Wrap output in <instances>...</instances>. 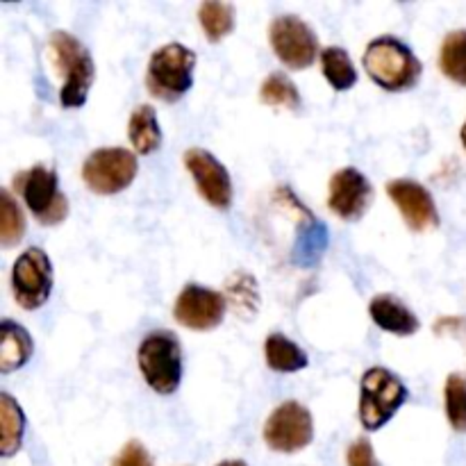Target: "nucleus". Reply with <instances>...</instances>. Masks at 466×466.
<instances>
[{"label": "nucleus", "mask_w": 466, "mask_h": 466, "mask_svg": "<svg viewBox=\"0 0 466 466\" xmlns=\"http://www.w3.org/2000/svg\"><path fill=\"white\" fill-rule=\"evenodd\" d=\"M200 25H203L208 41L217 44L223 36L235 30V7L230 3H218V0H208L198 9Z\"/></svg>", "instance_id": "20"}, {"label": "nucleus", "mask_w": 466, "mask_h": 466, "mask_svg": "<svg viewBox=\"0 0 466 466\" xmlns=\"http://www.w3.org/2000/svg\"><path fill=\"white\" fill-rule=\"evenodd\" d=\"M408 400V387L390 369L373 367L360 380V421L369 432L380 431Z\"/></svg>", "instance_id": "3"}, {"label": "nucleus", "mask_w": 466, "mask_h": 466, "mask_svg": "<svg viewBox=\"0 0 466 466\" xmlns=\"http://www.w3.org/2000/svg\"><path fill=\"white\" fill-rule=\"evenodd\" d=\"M25 235V218L9 191H0V244L12 248Z\"/></svg>", "instance_id": "24"}, {"label": "nucleus", "mask_w": 466, "mask_h": 466, "mask_svg": "<svg viewBox=\"0 0 466 466\" xmlns=\"http://www.w3.org/2000/svg\"><path fill=\"white\" fill-rule=\"evenodd\" d=\"M185 167L196 182L198 194L212 208L228 209L232 205V180L228 168L209 150L189 148L185 155Z\"/></svg>", "instance_id": "12"}, {"label": "nucleus", "mask_w": 466, "mask_h": 466, "mask_svg": "<svg viewBox=\"0 0 466 466\" xmlns=\"http://www.w3.org/2000/svg\"><path fill=\"white\" fill-rule=\"evenodd\" d=\"M137 171L139 164L127 148H98L82 164V180L94 194L112 196L127 189Z\"/></svg>", "instance_id": "7"}, {"label": "nucleus", "mask_w": 466, "mask_h": 466, "mask_svg": "<svg viewBox=\"0 0 466 466\" xmlns=\"http://www.w3.org/2000/svg\"><path fill=\"white\" fill-rule=\"evenodd\" d=\"M264 355H267L268 369L278 373H296L308 367L305 350L291 339H287L285 335H280V332H273V335L267 337Z\"/></svg>", "instance_id": "19"}, {"label": "nucleus", "mask_w": 466, "mask_h": 466, "mask_svg": "<svg viewBox=\"0 0 466 466\" xmlns=\"http://www.w3.org/2000/svg\"><path fill=\"white\" fill-rule=\"evenodd\" d=\"M14 185L41 226H59L68 217V200L59 191V177L53 168L36 164L30 171L18 173Z\"/></svg>", "instance_id": "6"}, {"label": "nucleus", "mask_w": 466, "mask_h": 466, "mask_svg": "<svg viewBox=\"0 0 466 466\" xmlns=\"http://www.w3.org/2000/svg\"><path fill=\"white\" fill-rule=\"evenodd\" d=\"M137 360L150 390L162 396L176 394L182 382V350L173 332L159 330L146 337Z\"/></svg>", "instance_id": "5"}, {"label": "nucleus", "mask_w": 466, "mask_h": 466, "mask_svg": "<svg viewBox=\"0 0 466 466\" xmlns=\"http://www.w3.org/2000/svg\"><path fill=\"white\" fill-rule=\"evenodd\" d=\"M312 412L299 400H285L268 414L264 423V441L276 453H299L312 444Z\"/></svg>", "instance_id": "8"}, {"label": "nucleus", "mask_w": 466, "mask_h": 466, "mask_svg": "<svg viewBox=\"0 0 466 466\" xmlns=\"http://www.w3.org/2000/svg\"><path fill=\"white\" fill-rule=\"evenodd\" d=\"M326 244H328L326 228H323V223H319L317 218L309 217L308 228H305L299 244H296V259H299L300 264L314 262V259H319L321 250L326 248Z\"/></svg>", "instance_id": "27"}, {"label": "nucleus", "mask_w": 466, "mask_h": 466, "mask_svg": "<svg viewBox=\"0 0 466 466\" xmlns=\"http://www.w3.org/2000/svg\"><path fill=\"white\" fill-rule=\"evenodd\" d=\"M321 68L326 80L335 86L337 91H349L358 82V71L350 62L349 53L339 46H330L321 53Z\"/></svg>", "instance_id": "21"}, {"label": "nucleus", "mask_w": 466, "mask_h": 466, "mask_svg": "<svg viewBox=\"0 0 466 466\" xmlns=\"http://www.w3.org/2000/svg\"><path fill=\"white\" fill-rule=\"evenodd\" d=\"M440 66L449 80L466 86V30L446 35L440 53Z\"/></svg>", "instance_id": "23"}, {"label": "nucleus", "mask_w": 466, "mask_h": 466, "mask_svg": "<svg viewBox=\"0 0 466 466\" xmlns=\"http://www.w3.org/2000/svg\"><path fill=\"white\" fill-rule=\"evenodd\" d=\"M446 417L455 432H466V376L451 373L444 390Z\"/></svg>", "instance_id": "26"}, {"label": "nucleus", "mask_w": 466, "mask_h": 466, "mask_svg": "<svg viewBox=\"0 0 466 466\" xmlns=\"http://www.w3.org/2000/svg\"><path fill=\"white\" fill-rule=\"evenodd\" d=\"M460 139H462V146H464V150H466V121H464V126H462V132H460Z\"/></svg>", "instance_id": "31"}, {"label": "nucleus", "mask_w": 466, "mask_h": 466, "mask_svg": "<svg viewBox=\"0 0 466 466\" xmlns=\"http://www.w3.org/2000/svg\"><path fill=\"white\" fill-rule=\"evenodd\" d=\"M364 68L369 77L385 91H408L421 77V62L408 44L396 36H378L364 50Z\"/></svg>", "instance_id": "2"}, {"label": "nucleus", "mask_w": 466, "mask_h": 466, "mask_svg": "<svg viewBox=\"0 0 466 466\" xmlns=\"http://www.w3.org/2000/svg\"><path fill=\"white\" fill-rule=\"evenodd\" d=\"M173 317L194 332L214 330L226 317V299L209 287L187 285L176 299Z\"/></svg>", "instance_id": "11"}, {"label": "nucleus", "mask_w": 466, "mask_h": 466, "mask_svg": "<svg viewBox=\"0 0 466 466\" xmlns=\"http://www.w3.org/2000/svg\"><path fill=\"white\" fill-rule=\"evenodd\" d=\"M196 53L182 44H167L150 55L146 85L157 100L176 103L194 85Z\"/></svg>", "instance_id": "4"}, {"label": "nucleus", "mask_w": 466, "mask_h": 466, "mask_svg": "<svg viewBox=\"0 0 466 466\" xmlns=\"http://www.w3.org/2000/svg\"><path fill=\"white\" fill-rule=\"evenodd\" d=\"M217 466H248L246 462H241V460H228V462H221Z\"/></svg>", "instance_id": "30"}, {"label": "nucleus", "mask_w": 466, "mask_h": 466, "mask_svg": "<svg viewBox=\"0 0 466 466\" xmlns=\"http://www.w3.org/2000/svg\"><path fill=\"white\" fill-rule=\"evenodd\" d=\"M14 299L23 309H39L53 291V267L41 248H27L16 258L12 268Z\"/></svg>", "instance_id": "10"}, {"label": "nucleus", "mask_w": 466, "mask_h": 466, "mask_svg": "<svg viewBox=\"0 0 466 466\" xmlns=\"http://www.w3.org/2000/svg\"><path fill=\"white\" fill-rule=\"evenodd\" d=\"M369 312H371L373 323L391 335L410 337L419 330V319L414 317L412 309L391 294L376 296L369 305Z\"/></svg>", "instance_id": "15"}, {"label": "nucleus", "mask_w": 466, "mask_h": 466, "mask_svg": "<svg viewBox=\"0 0 466 466\" xmlns=\"http://www.w3.org/2000/svg\"><path fill=\"white\" fill-rule=\"evenodd\" d=\"M387 194H390L391 203L399 208V212L403 214L410 230L428 232L440 226V212L435 208V200L423 185L408 180V177L391 180L387 185Z\"/></svg>", "instance_id": "14"}, {"label": "nucleus", "mask_w": 466, "mask_h": 466, "mask_svg": "<svg viewBox=\"0 0 466 466\" xmlns=\"http://www.w3.org/2000/svg\"><path fill=\"white\" fill-rule=\"evenodd\" d=\"M259 100L268 107L278 109H299L300 107V91L299 86L291 82L289 76L280 71H273L267 80L262 82L259 89Z\"/></svg>", "instance_id": "22"}, {"label": "nucleus", "mask_w": 466, "mask_h": 466, "mask_svg": "<svg viewBox=\"0 0 466 466\" xmlns=\"http://www.w3.org/2000/svg\"><path fill=\"white\" fill-rule=\"evenodd\" d=\"M0 453L12 458L21 451L25 435V414L9 394H0Z\"/></svg>", "instance_id": "17"}, {"label": "nucleus", "mask_w": 466, "mask_h": 466, "mask_svg": "<svg viewBox=\"0 0 466 466\" xmlns=\"http://www.w3.org/2000/svg\"><path fill=\"white\" fill-rule=\"evenodd\" d=\"M346 460H349V466H380L378 464L376 453H373V446L369 440L353 441Z\"/></svg>", "instance_id": "29"}, {"label": "nucleus", "mask_w": 466, "mask_h": 466, "mask_svg": "<svg viewBox=\"0 0 466 466\" xmlns=\"http://www.w3.org/2000/svg\"><path fill=\"white\" fill-rule=\"evenodd\" d=\"M32 337L21 323L5 319L0 323V373H12L25 367L32 358Z\"/></svg>", "instance_id": "16"}, {"label": "nucleus", "mask_w": 466, "mask_h": 466, "mask_svg": "<svg viewBox=\"0 0 466 466\" xmlns=\"http://www.w3.org/2000/svg\"><path fill=\"white\" fill-rule=\"evenodd\" d=\"M48 55L53 66L64 76L59 103L68 109H77L86 103L91 85H94L96 66L91 53L80 39L68 32L57 30L48 39Z\"/></svg>", "instance_id": "1"}, {"label": "nucleus", "mask_w": 466, "mask_h": 466, "mask_svg": "<svg viewBox=\"0 0 466 466\" xmlns=\"http://www.w3.org/2000/svg\"><path fill=\"white\" fill-rule=\"evenodd\" d=\"M228 300L232 303L235 312H246V317L258 312L259 305V294H258V282L248 276V273L239 271L232 273L230 280L226 282Z\"/></svg>", "instance_id": "25"}, {"label": "nucleus", "mask_w": 466, "mask_h": 466, "mask_svg": "<svg viewBox=\"0 0 466 466\" xmlns=\"http://www.w3.org/2000/svg\"><path fill=\"white\" fill-rule=\"evenodd\" d=\"M373 200V187L364 173L358 168L346 167L337 171L330 180L328 205L332 212L344 221H358L367 214Z\"/></svg>", "instance_id": "13"}, {"label": "nucleus", "mask_w": 466, "mask_h": 466, "mask_svg": "<svg viewBox=\"0 0 466 466\" xmlns=\"http://www.w3.org/2000/svg\"><path fill=\"white\" fill-rule=\"evenodd\" d=\"M268 44L285 66L294 71L312 66L319 55V39L312 27L294 14L273 18L268 25Z\"/></svg>", "instance_id": "9"}, {"label": "nucleus", "mask_w": 466, "mask_h": 466, "mask_svg": "<svg viewBox=\"0 0 466 466\" xmlns=\"http://www.w3.org/2000/svg\"><path fill=\"white\" fill-rule=\"evenodd\" d=\"M112 466H155V464H153V458H150V453L146 451V446L141 444L139 440H130L121 451H118V455L114 458Z\"/></svg>", "instance_id": "28"}, {"label": "nucleus", "mask_w": 466, "mask_h": 466, "mask_svg": "<svg viewBox=\"0 0 466 466\" xmlns=\"http://www.w3.org/2000/svg\"><path fill=\"white\" fill-rule=\"evenodd\" d=\"M127 137L139 155H150L162 146V130L157 123V112L150 105H139L127 123Z\"/></svg>", "instance_id": "18"}]
</instances>
